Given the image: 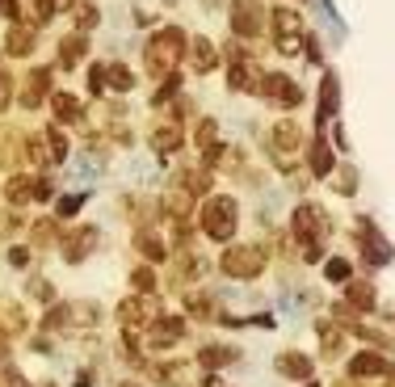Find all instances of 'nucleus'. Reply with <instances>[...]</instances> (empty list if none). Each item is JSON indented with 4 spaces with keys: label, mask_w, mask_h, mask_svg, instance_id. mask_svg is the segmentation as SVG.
Masks as SVG:
<instances>
[{
    "label": "nucleus",
    "mask_w": 395,
    "mask_h": 387,
    "mask_svg": "<svg viewBox=\"0 0 395 387\" xmlns=\"http://www.w3.org/2000/svg\"><path fill=\"white\" fill-rule=\"evenodd\" d=\"M274 25H278V38H299L303 34V21L295 8H274Z\"/></svg>",
    "instance_id": "obj_9"
},
{
    "label": "nucleus",
    "mask_w": 395,
    "mask_h": 387,
    "mask_svg": "<svg viewBox=\"0 0 395 387\" xmlns=\"http://www.w3.org/2000/svg\"><path fill=\"white\" fill-rule=\"evenodd\" d=\"M349 303L354 308H375V291L370 287H349Z\"/></svg>",
    "instance_id": "obj_21"
},
{
    "label": "nucleus",
    "mask_w": 395,
    "mask_h": 387,
    "mask_svg": "<svg viewBox=\"0 0 395 387\" xmlns=\"http://www.w3.org/2000/svg\"><path fill=\"white\" fill-rule=\"evenodd\" d=\"M383 371H387V358H379V354H358V358H354V375H370V379H375V375H383Z\"/></svg>",
    "instance_id": "obj_13"
},
{
    "label": "nucleus",
    "mask_w": 395,
    "mask_h": 387,
    "mask_svg": "<svg viewBox=\"0 0 395 387\" xmlns=\"http://www.w3.org/2000/svg\"><path fill=\"white\" fill-rule=\"evenodd\" d=\"M261 265H265V253H261L257 244L232 249V253L223 257V270H227L232 278H257V274H261Z\"/></svg>",
    "instance_id": "obj_4"
},
{
    "label": "nucleus",
    "mask_w": 395,
    "mask_h": 387,
    "mask_svg": "<svg viewBox=\"0 0 395 387\" xmlns=\"http://www.w3.org/2000/svg\"><path fill=\"white\" fill-rule=\"evenodd\" d=\"M93 244H97V228H76V232H72V240L63 244V257H67L72 265H80V261L88 257V249H93Z\"/></svg>",
    "instance_id": "obj_6"
},
{
    "label": "nucleus",
    "mask_w": 395,
    "mask_h": 387,
    "mask_svg": "<svg viewBox=\"0 0 395 387\" xmlns=\"http://www.w3.org/2000/svg\"><path fill=\"white\" fill-rule=\"evenodd\" d=\"M55 114H59L63 122H72V118H80V101H76L72 93H55Z\"/></svg>",
    "instance_id": "obj_15"
},
{
    "label": "nucleus",
    "mask_w": 395,
    "mask_h": 387,
    "mask_svg": "<svg viewBox=\"0 0 395 387\" xmlns=\"http://www.w3.org/2000/svg\"><path fill=\"white\" fill-rule=\"evenodd\" d=\"M202 228H206L210 240H227V236L236 232V198L215 194V198L202 206Z\"/></svg>",
    "instance_id": "obj_2"
},
{
    "label": "nucleus",
    "mask_w": 395,
    "mask_h": 387,
    "mask_svg": "<svg viewBox=\"0 0 395 387\" xmlns=\"http://www.w3.org/2000/svg\"><path fill=\"white\" fill-rule=\"evenodd\" d=\"M232 29H236L240 38H253V34L261 29V8H257V0H236V4H232Z\"/></svg>",
    "instance_id": "obj_5"
},
{
    "label": "nucleus",
    "mask_w": 395,
    "mask_h": 387,
    "mask_svg": "<svg viewBox=\"0 0 395 387\" xmlns=\"http://www.w3.org/2000/svg\"><path fill=\"white\" fill-rule=\"evenodd\" d=\"M8 261H13V265H17V270H21V265H25V261H29V249H13V253H8Z\"/></svg>",
    "instance_id": "obj_25"
},
{
    "label": "nucleus",
    "mask_w": 395,
    "mask_h": 387,
    "mask_svg": "<svg viewBox=\"0 0 395 387\" xmlns=\"http://www.w3.org/2000/svg\"><path fill=\"white\" fill-rule=\"evenodd\" d=\"M257 88H261V97H265V101H274V105H282V110H290V105H299V101H303V88H299L290 76H282V72H265Z\"/></svg>",
    "instance_id": "obj_3"
},
{
    "label": "nucleus",
    "mask_w": 395,
    "mask_h": 387,
    "mask_svg": "<svg viewBox=\"0 0 395 387\" xmlns=\"http://www.w3.org/2000/svg\"><path fill=\"white\" fill-rule=\"evenodd\" d=\"M109 84H114L118 93H126V88H135V72L122 67V63H114V67H109Z\"/></svg>",
    "instance_id": "obj_18"
},
{
    "label": "nucleus",
    "mask_w": 395,
    "mask_h": 387,
    "mask_svg": "<svg viewBox=\"0 0 395 387\" xmlns=\"http://www.w3.org/2000/svg\"><path fill=\"white\" fill-rule=\"evenodd\" d=\"M337 97H341V84H337V76H324V84H320V114H324V118L337 110Z\"/></svg>",
    "instance_id": "obj_12"
},
{
    "label": "nucleus",
    "mask_w": 395,
    "mask_h": 387,
    "mask_svg": "<svg viewBox=\"0 0 395 387\" xmlns=\"http://www.w3.org/2000/svg\"><path fill=\"white\" fill-rule=\"evenodd\" d=\"M80 55H84V38H67V42L59 46V63H63V67H72Z\"/></svg>",
    "instance_id": "obj_17"
},
{
    "label": "nucleus",
    "mask_w": 395,
    "mask_h": 387,
    "mask_svg": "<svg viewBox=\"0 0 395 387\" xmlns=\"http://www.w3.org/2000/svg\"><path fill=\"white\" fill-rule=\"evenodd\" d=\"M152 143H156V152H177V147H181V126H177V122H164V126H156Z\"/></svg>",
    "instance_id": "obj_11"
},
{
    "label": "nucleus",
    "mask_w": 395,
    "mask_h": 387,
    "mask_svg": "<svg viewBox=\"0 0 395 387\" xmlns=\"http://www.w3.org/2000/svg\"><path fill=\"white\" fill-rule=\"evenodd\" d=\"M324 274H328V282H345V278H349V261H341V257H333Z\"/></svg>",
    "instance_id": "obj_23"
},
{
    "label": "nucleus",
    "mask_w": 395,
    "mask_h": 387,
    "mask_svg": "<svg viewBox=\"0 0 395 387\" xmlns=\"http://www.w3.org/2000/svg\"><path fill=\"white\" fill-rule=\"evenodd\" d=\"M312 169L324 177V173H333V156H328V143L324 139H316V147H312Z\"/></svg>",
    "instance_id": "obj_16"
},
{
    "label": "nucleus",
    "mask_w": 395,
    "mask_h": 387,
    "mask_svg": "<svg viewBox=\"0 0 395 387\" xmlns=\"http://www.w3.org/2000/svg\"><path fill=\"white\" fill-rule=\"evenodd\" d=\"M278 371L286 379H312V358L307 354H282L278 358Z\"/></svg>",
    "instance_id": "obj_8"
},
{
    "label": "nucleus",
    "mask_w": 395,
    "mask_h": 387,
    "mask_svg": "<svg viewBox=\"0 0 395 387\" xmlns=\"http://www.w3.org/2000/svg\"><path fill=\"white\" fill-rule=\"evenodd\" d=\"M29 194H34V185H29L25 177H17V181L8 185V198H13V202H29Z\"/></svg>",
    "instance_id": "obj_22"
},
{
    "label": "nucleus",
    "mask_w": 395,
    "mask_h": 387,
    "mask_svg": "<svg viewBox=\"0 0 395 387\" xmlns=\"http://www.w3.org/2000/svg\"><path fill=\"white\" fill-rule=\"evenodd\" d=\"M8 88H13V84H8V76H4V72H0V110H4V105H8Z\"/></svg>",
    "instance_id": "obj_26"
},
{
    "label": "nucleus",
    "mask_w": 395,
    "mask_h": 387,
    "mask_svg": "<svg viewBox=\"0 0 395 387\" xmlns=\"http://www.w3.org/2000/svg\"><path fill=\"white\" fill-rule=\"evenodd\" d=\"M80 202H84V198H80V194H72L67 202H59V215H76V211H80Z\"/></svg>",
    "instance_id": "obj_24"
},
{
    "label": "nucleus",
    "mask_w": 395,
    "mask_h": 387,
    "mask_svg": "<svg viewBox=\"0 0 395 387\" xmlns=\"http://www.w3.org/2000/svg\"><path fill=\"white\" fill-rule=\"evenodd\" d=\"M164 379H168L173 387H189V362H168Z\"/></svg>",
    "instance_id": "obj_19"
},
{
    "label": "nucleus",
    "mask_w": 395,
    "mask_h": 387,
    "mask_svg": "<svg viewBox=\"0 0 395 387\" xmlns=\"http://www.w3.org/2000/svg\"><path fill=\"white\" fill-rule=\"evenodd\" d=\"M269 139H274V147H278V152H295V147L303 143V131H299V122H278Z\"/></svg>",
    "instance_id": "obj_7"
},
{
    "label": "nucleus",
    "mask_w": 395,
    "mask_h": 387,
    "mask_svg": "<svg viewBox=\"0 0 395 387\" xmlns=\"http://www.w3.org/2000/svg\"><path fill=\"white\" fill-rule=\"evenodd\" d=\"M8 51H13V55H25V51H34V34H25V29H13V38H8Z\"/></svg>",
    "instance_id": "obj_20"
},
{
    "label": "nucleus",
    "mask_w": 395,
    "mask_h": 387,
    "mask_svg": "<svg viewBox=\"0 0 395 387\" xmlns=\"http://www.w3.org/2000/svg\"><path fill=\"white\" fill-rule=\"evenodd\" d=\"M42 93H46V72L38 67V72H34V76L25 80V88H21V105H25V110H38Z\"/></svg>",
    "instance_id": "obj_10"
},
{
    "label": "nucleus",
    "mask_w": 395,
    "mask_h": 387,
    "mask_svg": "<svg viewBox=\"0 0 395 387\" xmlns=\"http://www.w3.org/2000/svg\"><path fill=\"white\" fill-rule=\"evenodd\" d=\"M181 46H185V38H181V29H160V34H152V42H147V67L156 72V76H164V72H173L177 63H181Z\"/></svg>",
    "instance_id": "obj_1"
},
{
    "label": "nucleus",
    "mask_w": 395,
    "mask_h": 387,
    "mask_svg": "<svg viewBox=\"0 0 395 387\" xmlns=\"http://www.w3.org/2000/svg\"><path fill=\"white\" fill-rule=\"evenodd\" d=\"M194 67H198V72H210V67H215V46H210L206 38L194 42Z\"/></svg>",
    "instance_id": "obj_14"
}]
</instances>
